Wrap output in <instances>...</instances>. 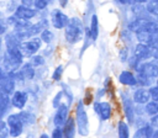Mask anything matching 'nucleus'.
<instances>
[{"instance_id":"1","label":"nucleus","mask_w":158,"mask_h":138,"mask_svg":"<svg viewBox=\"0 0 158 138\" xmlns=\"http://www.w3.org/2000/svg\"><path fill=\"white\" fill-rule=\"evenodd\" d=\"M64 34H65L67 42H69L72 44L78 43L79 41H81V38L84 36V26H83V22L78 17L69 18L67 26L64 27Z\"/></svg>"},{"instance_id":"2","label":"nucleus","mask_w":158,"mask_h":138,"mask_svg":"<svg viewBox=\"0 0 158 138\" xmlns=\"http://www.w3.org/2000/svg\"><path fill=\"white\" fill-rule=\"evenodd\" d=\"M75 122L78 126V132L80 136H86L89 132V121H88V115L85 108L83 107V101H80L77 105V111H75Z\"/></svg>"},{"instance_id":"3","label":"nucleus","mask_w":158,"mask_h":138,"mask_svg":"<svg viewBox=\"0 0 158 138\" xmlns=\"http://www.w3.org/2000/svg\"><path fill=\"white\" fill-rule=\"evenodd\" d=\"M41 42H42V39L37 38L36 36L31 37V39H28V41H22L21 44H20V49H21L23 57L25 55L26 57H32L33 54H36V52L41 47Z\"/></svg>"},{"instance_id":"4","label":"nucleus","mask_w":158,"mask_h":138,"mask_svg":"<svg viewBox=\"0 0 158 138\" xmlns=\"http://www.w3.org/2000/svg\"><path fill=\"white\" fill-rule=\"evenodd\" d=\"M153 55H154V49L149 44H146V43L138 42L133 49V57L139 62H146Z\"/></svg>"},{"instance_id":"5","label":"nucleus","mask_w":158,"mask_h":138,"mask_svg":"<svg viewBox=\"0 0 158 138\" xmlns=\"http://www.w3.org/2000/svg\"><path fill=\"white\" fill-rule=\"evenodd\" d=\"M7 124L10 128V136L11 137H17L22 133L23 129V121L21 118L20 113H12L7 117Z\"/></svg>"},{"instance_id":"6","label":"nucleus","mask_w":158,"mask_h":138,"mask_svg":"<svg viewBox=\"0 0 158 138\" xmlns=\"http://www.w3.org/2000/svg\"><path fill=\"white\" fill-rule=\"evenodd\" d=\"M94 110L102 121H107L112 116V107L109 102L101 101V102H95L94 104Z\"/></svg>"},{"instance_id":"7","label":"nucleus","mask_w":158,"mask_h":138,"mask_svg":"<svg viewBox=\"0 0 158 138\" xmlns=\"http://www.w3.org/2000/svg\"><path fill=\"white\" fill-rule=\"evenodd\" d=\"M68 117H69L68 106L64 105V104H60V105L57 107V111H56V115H54V118H53L54 126L63 128V124L65 123V121H67Z\"/></svg>"},{"instance_id":"8","label":"nucleus","mask_w":158,"mask_h":138,"mask_svg":"<svg viewBox=\"0 0 158 138\" xmlns=\"http://www.w3.org/2000/svg\"><path fill=\"white\" fill-rule=\"evenodd\" d=\"M51 20H52V25H53L54 28L62 30L67 26V23L69 21V17L64 12H62L60 10H54L52 12V18Z\"/></svg>"},{"instance_id":"9","label":"nucleus","mask_w":158,"mask_h":138,"mask_svg":"<svg viewBox=\"0 0 158 138\" xmlns=\"http://www.w3.org/2000/svg\"><path fill=\"white\" fill-rule=\"evenodd\" d=\"M133 102L138 104V105H146L149 100H151V95H149V90L144 89V86L135 90L133 95H132Z\"/></svg>"},{"instance_id":"10","label":"nucleus","mask_w":158,"mask_h":138,"mask_svg":"<svg viewBox=\"0 0 158 138\" xmlns=\"http://www.w3.org/2000/svg\"><path fill=\"white\" fill-rule=\"evenodd\" d=\"M118 81L121 85H125V86H136L137 76L128 70H122L118 74Z\"/></svg>"},{"instance_id":"11","label":"nucleus","mask_w":158,"mask_h":138,"mask_svg":"<svg viewBox=\"0 0 158 138\" xmlns=\"http://www.w3.org/2000/svg\"><path fill=\"white\" fill-rule=\"evenodd\" d=\"M27 102V94L23 91H15L11 96V104L14 107L22 110Z\"/></svg>"},{"instance_id":"12","label":"nucleus","mask_w":158,"mask_h":138,"mask_svg":"<svg viewBox=\"0 0 158 138\" xmlns=\"http://www.w3.org/2000/svg\"><path fill=\"white\" fill-rule=\"evenodd\" d=\"M14 87H15V81H14V78L5 71V75L2 76L1 81H0V90L6 92V94H11L14 91Z\"/></svg>"},{"instance_id":"13","label":"nucleus","mask_w":158,"mask_h":138,"mask_svg":"<svg viewBox=\"0 0 158 138\" xmlns=\"http://www.w3.org/2000/svg\"><path fill=\"white\" fill-rule=\"evenodd\" d=\"M75 120L74 117H68L65 123L63 124V133H64V137L67 138H72L75 136V132H77V128H75Z\"/></svg>"},{"instance_id":"14","label":"nucleus","mask_w":158,"mask_h":138,"mask_svg":"<svg viewBox=\"0 0 158 138\" xmlns=\"http://www.w3.org/2000/svg\"><path fill=\"white\" fill-rule=\"evenodd\" d=\"M136 37H137V41L141 42V43H146V44H151L152 41H153V37L154 34L152 32H149L148 30H146L144 27H142L141 30H138L136 32Z\"/></svg>"},{"instance_id":"15","label":"nucleus","mask_w":158,"mask_h":138,"mask_svg":"<svg viewBox=\"0 0 158 138\" xmlns=\"http://www.w3.org/2000/svg\"><path fill=\"white\" fill-rule=\"evenodd\" d=\"M15 15L21 17V18H25V20H31L35 15H36V11L32 9V7H27V6H23V5H20L16 11H15Z\"/></svg>"},{"instance_id":"16","label":"nucleus","mask_w":158,"mask_h":138,"mask_svg":"<svg viewBox=\"0 0 158 138\" xmlns=\"http://www.w3.org/2000/svg\"><path fill=\"white\" fill-rule=\"evenodd\" d=\"M9 23L12 25L16 30H19V28H27V27H30V26L32 25V23L30 22V20L21 18V17H19V16H16V15L9 17Z\"/></svg>"},{"instance_id":"17","label":"nucleus","mask_w":158,"mask_h":138,"mask_svg":"<svg viewBox=\"0 0 158 138\" xmlns=\"http://www.w3.org/2000/svg\"><path fill=\"white\" fill-rule=\"evenodd\" d=\"M20 75L22 79L26 80H31L35 76V68L32 65V63H25L21 65L20 68Z\"/></svg>"},{"instance_id":"18","label":"nucleus","mask_w":158,"mask_h":138,"mask_svg":"<svg viewBox=\"0 0 158 138\" xmlns=\"http://www.w3.org/2000/svg\"><path fill=\"white\" fill-rule=\"evenodd\" d=\"M122 104H123V111H125V115L127 117V120L130 122H133V117H135V113H133V99H123L122 96Z\"/></svg>"},{"instance_id":"19","label":"nucleus","mask_w":158,"mask_h":138,"mask_svg":"<svg viewBox=\"0 0 158 138\" xmlns=\"http://www.w3.org/2000/svg\"><path fill=\"white\" fill-rule=\"evenodd\" d=\"M154 131H156L154 127H152L151 124H146V126H143V127H141V128H138V129L136 131L135 137H136V138H142V137H144V138H151V137H153Z\"/></svg>"},{"instance_id":"20","label":"nucleus","mask_w":158,"mask_h":138,"mask_svg":"<svg viewBox=\"0 0 158 138\" xmlns=\"http://www.w3.org/2000/svg\"><path fill=\"white\" fill-rule=\"evenodd\" d=\"M89 33H90V38L91 39H96L98 34H99V20L96 15L91 16V22H90V28H89Z\"/></svg>"},{"instance_id":"21","label":"nucleus","mask_w":158,"mask_h":138,"mask_svg":"<svg viewBox=\"0 0 158 138\" xmlns=\"http://www.w3.org/2000/svg\"><path fill=\"white\" fill-rule=\"evenodd\" d=\"M146 21H147V20L143 18V17H137V18H135L132 22H130V25H128V30L136 33L138 30H141V28L143 27V25L146 23Z\"/></svg>"},{"instance_id":"22","label":"nucleus","mask_w":158,"mask_h":138,"mask_svg":"<svg viewBox=\"0 0 158 138\" xmlns=\"http://www.w3.org/2000/svg\"><path fill=\"white\" fill-rule=\"evenodd\" d=\"M117 133L120 138H128L130 137V129L128 124L125 121H120L117 124Z\"/></svg>"},{"instance_id":"23","label":"nucleus","mask_w":158,"mask_h":138,"mask_svg":"<svg viewBox=\"0 0 158 138\" xmlns=\"http://www.w3.org/2000/svg\"><path fill=\"white\" fill-rule=\"evenodd\" d=\"M144 110H146L147 115H149V116L157 115V113H158V101L149 100V101L144 105Z\"/></svg>"},{"instance_id":"24","label":"nucleus","mask_w":158,"mask_h":138,"mask_svg":"<svg viewBox=\"0 0 158 138\" xmlns=\"http://www.w3.org/2000/svg\"><path fill=\"white\" fill-rule=\"evenodd\" d=\"M9 94L4 92V91H0V116H2L5 113V111L7 110V106H9Z\"/></svg>"},{"instance_id":"25","label":"nucleus","mask_w":158,"mask_h":138,"mask_svg":"<svg viewBox=\"0 0 158 138\" xmlns=\"http://www.w3.org/2000/svg\"><path fill=\"white\" fill-rule=\"evenodd\" d=\"M146 10L153 16H158V0H148L146 2Z\"/></svg>"},{"instance_id":"26","label":"nucleus","mask_w":158,"mask_h":138,"mask_svg":"<svg viewBox=\"0 0 158 138\" xmlns=\"http://www.w3.org/2000/svg\"><path fill=\"white\" fill-rule=\"evenodd\" d=\"M41 39H42V42H44V43H51L52 41H53V38H54V34L49 31V30H43L42 32H41V37H40Z\"/></svg>"},{"instance_id":"27","label":"nucleus","mask_w":158,"mask_h":138,"mask_svg":"<svg viewBox=\"0 0 158 138\" xmlns=\"http://www.w3.org/2000/svg\"><path fill=\"white\" fill-rule=\"evenodd\" d=\"M10 136V128H9V124L7 122L0 120V137H7Z\"/></svg>"},{"instance_id":"28","label":"nucleus","mask_w":158,"mask_h":138,"mask_svg":"<svg viewBox=\"0 0 158 138\" xmlns=\"http://www.w3.org/2000/svg\"><path fill=\"white\" fill-rule=\"evenodd\" d=\"M51 0H35V7L38 10H43L49 5Z\"/></svg>"},{"instance_id":"29","label":"nucleus","mask_w":158,"mask_h":138,"mask_svg":"<svg viewBox=\"0 0 158 138\" xmlns=\"http://www.w3.org/2000/svg\"><path fill=\"white\" fill-rule=\"evenodd\" d=\"M149 95H151V100L158 101V85H151L149 86Z\"/></svg>"},{"instance_id":"30","label":"nucleus","mask_w":158,"mask_h":138,"mask_svg":"<svg viewBox=\"0 0 158 138\" xmlns=\"http://www.w3.org/2000/svg\"><path fill=\"white\" fill-rule=\"evenodd\" d=\"M62 74H63V67L59 65V67H57V68L54 69V71H53V74H52V79H53L54 81H58V80L62 78Z\"/></svg>"},{"instance_id":"31","label":"nucleus","mask_w":158,"mask_h":138,"mask_svg":"<svg viewBox=\"0 0 158 138\" xmlns=\"http://www.w3.org/2000/svg\"><path fill=\"white\" fill-rule=\"evenodd\" d=\"M31 63H32L33 67H37V65L43 64V63H44V59H43V57H41V55L33 54V55L31 57Z\"/></svg>"},{"instance_id":"32","label":"nucleus","mask_w":158,"mask_h":138,"mask_svg":"<svg viewBox=\"0 0 158 138\" xmlns=\"http://www.w3.org/2000/svg\"><path fill=\"white\" fill-rule=\"evenodd\" d=\"M64 136L63 133V128L62 127H56L52 132V137H56V138H62Z\"/></svg>"},{"instance_id":"33","label":"nucleus","mask_w":158,"mask_h":138,"mask_svg":"<svg viewBox=\"0 0 158 138\" xmlns=\"http://www.w3.org/2000/svg\"><path fill=\"white\" fill-rule=\"evenodd\" d=\"M20 115H21V118H22L23 123H30V122H32L35 120V117L31 116L30 113H20Z\"/></svg>"},{"instance_id":"34","label":"nucleus","mask_w":158,"mask_h":138,"mask_svg":"<svg viewBox=\"0 0 158 138\" xmlns=\"http://www.w3.org/2000/svg\"><path fill=\"white\" fill-rule=\"evenodd\" d=\"M149 124H151L152 127H154V129H158V113H157V115H153V116L151 117Z\"/></svg>"},{"instance_id":"35","label":"nucleus","mask_w":158,"mask_h":138,"mask_svg":"<svg viewBox=\"0 0 158 138\" xmlns=\"http://www.w3.org/2000/svg\"><path fill=\"white\" fill-rule=\"evenodd\" d=\"M7 28V22L4 18H0V34H4Z\"/></svg>"},{"instance_id":"36","label":"nucleus","mask_w":158,"mask_h":138,"mask_svg":"<svg viewBox=\"0 0 158 138\" xmlns=\"http://www.w3.org/2000/svg\"><path fill=\"white\" fill-rule=\"evenodd\" d=\"M21 5L27 6V7H32V6H35V0H21Z\"/></svg>"},{"instance_id":"37","label":"nucleus","mask_w":158,"mask_h":138,"mask_svg":"<svg viewBox=\"0 0 158 138\" xmlns=\"http://www.w3.org/2000/svg\"><path fill=\"white\" fill-rule=\"evenodd\" d=\"M120 58H121L122 62H125V60L127 59V49H126V48H123V49L120 52Z\"/></svg>"},{"instance_id":"38","label":"nucleus","mask_w":158,"mask_h":138,"mask_svg":"<svg viewBox=\"0 0 158 138\" xmlns=\"http://www.w3.org/2000/svg\"><path fill=\"white\" fill-rule=\"evenodd\" d=\"M58 1H59L60 7H65V6H67V4H68V0H58Z\"/></svg>"},{"instance_id":"39","label":"nucleus","mask_w":158,"mask_h":138,"mask_svg":"<svg viewBox=\"0 0 158 138\" xmlns=\"http://www.w3.org/2000/svg\"><path fill=\"white\" fill-rule=\"evenodd\" d=\"M118 2H121V4H125V2H127V0H117Z\"/></svg>"},{"instance_id":"40","label":"nucleus","mask_w":158,"mask_h":138,"mask_svg":"<svg viewBox=\"0 0 158 138\" xmlns=\"http://www.w3.org/2000/svg\"><path fill=\"white\" fill-rule=\"evenodd\" d=\"M41 137H42V138H48V136H47L46 133H44V134H41Z\"/></svg>"},{"instance_id":"41","label":"nucleus","mask_w":158,"mask_h":138,"mask_svg":"<svg viewBox=\"0 0 158 138\" xmlns=\"http://www.w3.org/2000/svg\"><path fill=\"white\" fill-rule=\"evenodd\" d=\"M0 48H1V38H0Z\"/></svg>"}]
</instances>
